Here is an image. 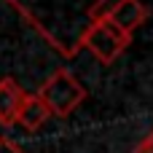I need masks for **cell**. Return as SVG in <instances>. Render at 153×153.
<instances>
[{
  "instance_id": "obj_5",
  "label": "cell",
  "mask_w": 153,
  "mask_h": 153,
  "mask_svg": "<svg viewBox=\"0 0 153 153\" xmlns=\"http://www.w3.org/2000/svg\"><path fill=\"white\" fill-rule=\"evenodd\" d=\"M48 118H51V113H48V108L35 97V94H27L24 97V102H22V108H19V113H16V121H13V126H22L24 132H38V129H43L46 124H48Z\"/></svg>"
},
{
  "instance_id": "obj_4",
  "label": "cell",
  "mask_w": 153,
  "mask_h": 153,
  "mask_svg": "<svg viewBox=\"0 0 153 153\" xmlns=\"http://www.w3.org/2000/svg\"><path fill=\"white\" fill-rule=\"evenodd\" d=\"M24 97H27V91L16 83V78L5 75L0 81V126H13Z\"/></svg>"
},
{
  "instance_id": "obj_3",
  "label": "cell",
  "mask_w": 153,
  "mask_h": 153,
  "mask_svg": "<svg viewBox=\"0 0 153 153\" xmlns=\"http://www.w3.org/2000/svg\"><path fill=\"white\" fill-rule=\"evenodd\" d=\"M105 19L113 27H118L121 32L134 35V30H140L148 19V8L143 5V0H118L108 8Z\"/></svg>"
},
{
  "instance_id": "obj_1",
  "label": "cell",
  "mask_w": 153,
  "mask_h": 153,
  "mask_svg": "<svg viewBox=\"0 0 153 153\" xmlns=\"http://www.w3.org/2000/svg\"><path fill=\"white\" fill-rule=\"evenodd\" d=\"M51 116H59V118H67L70 113H75L81 108V102L86 100V89L83 83L67 70V67H56L38 89L35 94Z\"/></svg>"
},
{
  "instance_id": "obj_7",
  "label": "cell",
  "mask_w": 153,
  "mask_h": 153,
  "mask_svg": "<svg viewBox=\"0 0 153 153\" xmlns=\"http://www.w3.org/2000/svg\"><path fill=\"white\" fill-rule=\"evenodd\" d=\"M132 153H153V132H148L137 145H134V151Z\"/></svg>"
},
{
  "instance_id": "obj_6",
  "label": "cell",
  "mask_w": 153,
  "mask_h": 153,
  "mask_svg": "<svg viewBox=\"0 0 153 153\" xmlns=\"http://www.w3.org/2000/svg\"><path fill=\"white\" fill-rule=\"evenodd\" d=\"M0 153H24V151H22V145H19L16 140H11V137H0Z\"/></svg>"
},
{
  "instance_id": "obj_2",
  "label": "cell",
  "mask_w": 153,
  "mask_h": 153,
  "mask_svg": "<svg viewBox=\"0 0 153 153\" xmlns=\"http://www.w3.org/2000/svg\"><path fill=\"white\" fill-rule=\"evenodd\" d=\"M132 43V35L121 32L118 27H113L108 19H97V22H89L86 30L81 32L75 48H86L100 65H113ZM73 48V51H75Z\"/></svg>"
}]
</instances>
